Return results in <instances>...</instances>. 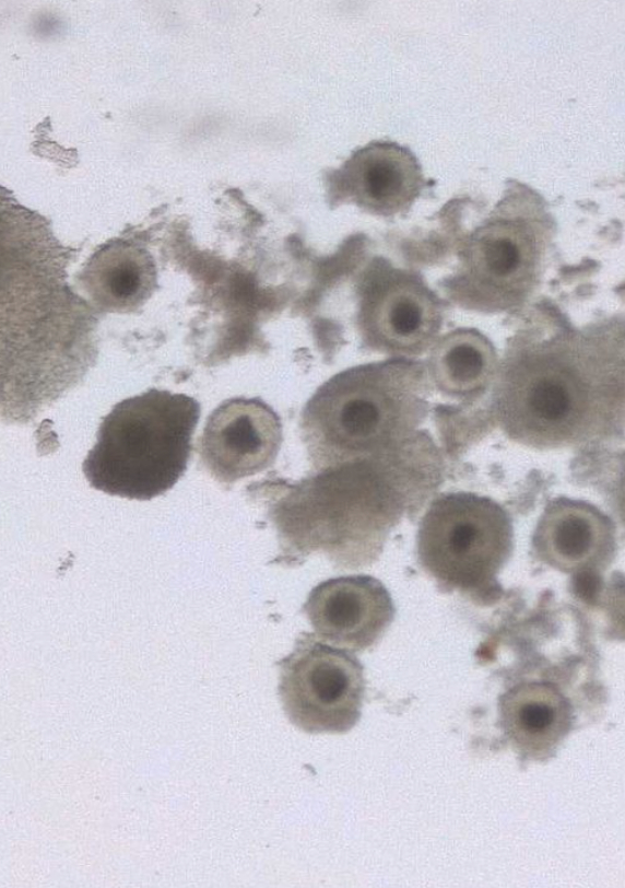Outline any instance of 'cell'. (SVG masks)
<instances>
[{
  "label": "cell",
  "mask_w": 625,
  "mask_h": 888,
  "mask_svg": "<svg viewBox=\"0 0 625 888\" xmlns=\"http://www.w3.org/2000/svg\"><path fill=\"white\" fill-rule=\"evenodd\" d=\"M533 545L542 559L564 572H598L612 557L614 528L594 506L555 499L540 518Z\"/></svg>",
  "instance_id": "obj_12"
},
{
  "label": "cell",
  "mask_w": 625,
  "mask_h": 888,
  "mask_svg": "<svg viewBox=\"0 0 625 888\" xmlns=\"http://www.w3.org/2000/svg\"><path fill=\"white\" fill-rule=\"evenodd\" d=\"M438 461L431 440L414 434L296 482L267 477L247 490L278 533L273 562L296 565L319 551L337 568L358 569L377 560L402 515L418 512L436 489Z\"/></svg>",
  "instance_id": "obj_1"
},
{
  "label": "cell",
  "mask_w": 625,
  "mask_h": 888,
  "mask_svg": "<svg viewBox=\"0 0 625 888\" xmlns=\"http://www.w3.org/2000/svg\"><path fill=\"white\" fill-rule=\"evenodd\" d=\"M200 405L185 394L150 389L114 406L83 461L90 486L110 495L146 501L182 477Z\"/></svg>",
  "instance_id": "obj_4"
},
{
  "label": "cell",
  "mask_w": 625,
  "mask_h": 888,
  "mask_svg": "<svg viewBox=\"0 0 625 888\" xmlns=\"http://www.w3.org/2000/svg\"><path fill=\"white\" fill-rule=\"evenodd\" d=\"M428 384L415 362L394 360L337 374L308 401L302 434L315 470L367 457L413 435Z\"/></svg>",
  "instance_id": "obj_3"
},
{
  "label": "cell",
  "mask_w": 625,
  "mask_h": 888,
  "mask_svg": "<svg viewBox=\"0 0 625 888\" xmlns=\"http://www.w3.org/2000/svg\"><path fill=\"white\" fill-rule=\"evenodd\" d=\"M331 200L353 201L378 215H393L411 207L426 185L417 159L393 142L377 141L357 150L330 173Z\"/></svg>",
  "instance_id": "obj_11"
},
{
  "label": "cell",
  "mask_w": 625,
  "mask_h": 888,
  "mask_svg": "<svg viewBox=\"0 0 625 888\" xmlns=\"http://www.w3.org/2000/svg\"><path fill=\"white\" fill-rule=\"evenodd\" d=\"M303 608L319 638L352 651L375 644L394 617L387 588L363 574L319 583Z\"/></svg>",
  "instance_id": "obj_10"
},
{
  "label": "cell",
  "mask_w": 625,
  "mask_h": 888,
  "mask_svg": "<svg viewBox=\"0 0 625 888\" xmlns=\"http://www.w3.org/2000/svg\"><path fill=\"white\" fill-rule=\"evenodd\" d=\"M429 373L439 390L463 398L482 392L496 372L491 342L473 329L453 330L434 346Z\"/></svg>",
  "instance_id": "obj_14"
},
{
  "label": "cell",
  "mask_w": 625,
  "mask_h": 888,
  "mask_svg": "<svg viewBox=\"0 0 625 888\" xmlns=\"http://www.w3.org/2000/svg\"><path fill=\"white\" fill-rule=\"evenodd\" d=\"M505 706L506 722L514 738L532 747L555 741L568 724L565 700L542 685L511 690Z\"/></svg>",
  "instance_id": "obj_15"
},
{
  "label": "cell",
  "mask_w": 625,
  "mask_h": 888,
  "mask_svg": "<svg viewBox=\"0 0 625 888\" xmlns=\"http://www.w3.org/2000/svg\"><path fill=\"white\" fill-rule=\"evenodd\" d=\"M281 444L278 414L261 400L235 398L222 402L208 418L200 457L215 480L229 486L269 468Z\"/></svg>",
  "instance_id": "obj_9"
},
{
  "label": "cell",
  "mask_w": 625,
  "mask_h": 888,
  "mask_svg": "<svg viewBox=\"0 0 625 888\" xmlns=\"http://www.w3.org/2000/svg\"><path fill=\"white\" fill-rule=\"evenodd\" d=\"M93 303L109 313H132L156 287V267L144 249L115 243L95 253L79 276Z\"/></svg>",
  "instance_id": "obj_13"
},
{
  "label": "cell",
  "mask_w": 625,
  "mask_h": 888,
  "mask_svg": "<svg viewBox=\"0 0 625 888\" xmlns=\"http://www.w3.org/2000/svg\"><path fill=\"white\" fill-rule=\"evenodd\" d=\"M515 199L495 209L465 243L449 284L460 306L483 313L519 307L542 277L550 223L542 206Z\"/></svg>",
  "instance_id": "obj_5"
},
{
  "label": "cell",
  "mask_w": 625,
  "mask_h": 888,
  "mask_svg": "<svg viewBox=\"0 0 625 888\" xmlns=\"http://www.w3.org/2000/svg\"><path fill=\"white\" fill-rule=\"evenodd\" d=\"M278 665L279 696L296 727L309 734H342L358 722L365 678L354 653L303 633Z\"/></svg>",
  "instance_id": "obj_7"
},
{
  "label": "cell",
  "mask_w": 625,
  "mask_h": 888,
  "mask_svg": "<svg viewBox=\"0 0 625 888\" xmlns=\"http://www.w3.org/2000/svg\"><path fill=\"white\" fill-rule=\"evenodd\" d=\"M362 330L373 347L394 355L421 354L441 326L435 296L415 277L399 270H379L364 294Z\"/></svg>",
  "instance_id": "obj_8"
},
{
  "label": "cell",
  "mask_w": 625,
  "mask_h": 888,
  "mask_svg": "<svg viewBox=\"0 0 625 888\" xmlns=\"http://www.w3.org/2000/svg\"><path fill=\"white\" fill-rule=\"evenodd\" d=\"M495 407L509 436L539 448L606 433L624 417L623 326L564 331L514 348Z\"/></svg>",
  "instance_id": "obj_2"
},
{
  "label": "cell",
  "mask_w": 625,
  "mask_h": 888,
  "mask_svg": "<svg viewBox=\"0 0 625 888\" xmlns=\"http://www.w3.org/2000/svg\"><path fill=\"white\" fill-rule=\"evenodd\" d=\"M416 548L420 564L440 584H492L512 548L511 522L488 498L441 494L421 519Z\"/></svg>",
  "instance_id": "obj_6"
}]
</instances>
